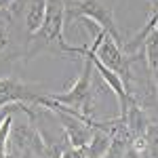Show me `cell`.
Instances as JSON below:
<instances>
[{"label":"cell","instance_id":"obj_2","mask_svg":"<svg viewBox=\"0 0 158 158\" xmlns=\"http://www.w3.org/2000/svg\"><path fill=\"white\" fill-rule=\"evenodd\" d=\"M93 47H95V57H97L108 70H112L114 74H118L120 78L127 76V72H129V55H124V51H122L120 44L112 36H108L103 30H99L97 25H95Z\"/></svg>","mask_w":158,"mask_h":158},{"label":"cell","instance_id":"obj_3","mask_svg":"<svg viewBox=\"0 0 158 158\" xmlns=\"http://www.w3.org/2000/svg\"><path fill=\"white\" fill-rule=\"evenodd\" d=\"M44 95H49V91H40L38 86H32L13 76H0V110L15 103L38 106Z\"/></svg>","mask_w":158,"mask_h":158},{"label":"cell","instance_id":"obj_8","mask_svg":"<svg viewBox=\"0 0 158 158\" xmlns=\"http://www.w3.org/2000/svg\"><path fill=\"white\" fill-rule=\"evenodd\" d=\"M13 23H15L13 13L0 9V55H4L13 44Z\"/></svg>","mask_w":158,"mask_h":158},{"label":"cell","instance_id":"obj_1","mask_svg":"<svg viewBox=\"0 0 158 158\" xmlns=\"http://www.w3.org/2000/svg\"><path fill=\"white\" fill-rule=\"evenodd\" d=\"M74 19H89L97 25L99 30H103L108 36H112L120 47H124L127 40H122V34L116 25L114 19V9L101 2V0H80L78 4H74L70 9H65V23H72Z\"/></svg>","mask_w":158,"mask_h":158},{"label":"cell","instance_id":"obj_10","mask_svg":"<svg viewBox=\"0 0 158 158\" xmlns=\"http://www.w3.org/2000/svg\"><path fill=\"white\" fill-rule=\"evenodd\" d=\"M65 2V9H70V6H74V4H78L80 0H63Z\"/></svg>","mask_w":158,"mask_h":158},{"label":"cell","instance_id":"obj_11","mask_svg":"<svg viewBox=\"0 0 158 158\" xmlns=\"http://www.w3.org/2000/svg\"><path fill=\"white\" fill-rule=\"evenodd\" d=\"M150 6H158V0H150Z\"/></svg>","mask_w":158,"mask_h":158},{"label":"cell","instance_id":"obj_5","mask_svg":"<svg viewBox=\"0 0 158 158\" xmlns=\"http://www.w3.org/2000/svg\"><path fill=\"white\" fill-rule=\"evenodd\" d=\"M112 135H114V131H110V129H93L91 143L85 148L86 156L89 158H101L108 152L110 143H112Z\"/></svg>","mask_w":158,"mask_h":158},{"label":"cell","instance_id":"obj_9","mask_svg":"<svg viewBox=\"0 0 158 158\" xmlns=\"http://www.w3.org/2000/svg\"><path fill=\"white\" fill-rule=\"evenodd\" d=\"M63 158H89L85 152V148H68Z\"/></svg>","mask_w":158,"mask_h":158},{"label":"cell","instance_id":"obj_4","mask_svg":"<svg viewBox=\"0 0 158 158\" xmlns=\"http://www.w3.org/2000/svg\"><path fill=\"white\" fill-rule=\"evenodd\" d=\"M13 17H23V27L27 38L34 36L42 27L44 15H47V0H15L11 6Z\"/></svg>","mask_w":158,"mask_h":158},{"label":"cell","instance_id":"obj_6","mask_svg":"<svg viewBox=\"0 0 158 158\" xmlns=\"http://www.w3.org/2000/svg\"><path fill=\"white\" fill-rule=\"evenodd\" d=\"M131 148L141 158H158V122L156 120L152 122L150 129H148V133H146V137Z\"/></svg>","mask_w":158,"mask_h":158},{"label":"cell","instance_id":"obj_7","mask_svg":"<svg viewBox=\"0 0 158 158\" xmlns=\"http://www.w3.org/2000/svg\"><path fill=\"white\" fill-rule=\"evenodd\" d=\"M143 59H146L148 68L154 72V76L158 74V25L148 34V38L143 40Z\"/></svg>","mask_w":158,"mask_h":158}]
</instances>
